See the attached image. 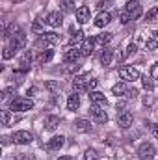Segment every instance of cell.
<instances>
[{"mask_svg":"<svg viewBox=\"0 0 158 160\" xmlns=\"http://www.w3.org/2000/svg\"><path fill=\"white\" fill-rule=\"evenodd\" d=\"M32 108H34V102L28 97H15L9 104V110H13V112H28Z\"/></svg>","mask_w":158,"mask_h":160,"instance_id":"6da1fadb","label":"cell"},{"mask_svg":"<svg viewBox=\"0 0 158 160\" xmlns=\"http://www.w3.org/2000/svg\"><path fill=\"white\" fill-rule=\"evenodd\" d=\"M119 77L125 80V82H134V80H140V78H141L140 71H138V69H134V67H128V65L119 69Z\"/></svg>","mask_w":158,"mask_h":160,"instance_id":"7a4b0ae2","label":"cell"},{"mask_svg":"<svg viewBox=\"0 0 158 160\" xmlns=\"http://www.w3.org/2000/svg\"><path fill=\"white\" fill-rule=\"evenodd\" d=\"M155 155H156V149H155V145H151V143H143V145L138 149L140 160H153Z\"/></svg>","mask_w":158,"mask_h":160,"instance_id":"3957f363","label":"cell"},{"mask_svg":"<svg viewBox=\"0 0 158 160\" xmlns=\"http://www.w3.org/2000/svg\"><path fill=\"white\" fill-rule=\"evenodd\" d=\"M89 114H91V118L97 121V123H102V125H104V123L108 121V114H106V112H104L99 104H91Z\"/></svg>","mask_w":158,"mask_h":160,"instance_id":"277c9868","label":"cell"},{"mask_svg":"<svg viewBox=\"0 0 158 160\" xmlns=\"http://www.w3.org/2000/svg\"><path fill=\"white\" fill-rule=\"evenodd\" d=\"M125 11L132 17V19H138L141 15V4L138 0H128L126 6H125Z\"/></svg>","mask_w":158,"mask_h":160,"instance_id":"5b68a950","label":"cell"},{"mask_svg":"<svg viewBox=\"0 0 158 160\" xmlns=\"http://www.w3.org/2000/svg\"><path fill=\"white\" fill-rule=\"evenodd\" d=\"M32 134L28 132V130H17L15 134H13V142L15 143H19V145H28V143H32Z\"/></svg>","mask_w":158,"mask_h":160,"instance_id":"8992f818","label":"cell"},{"mask_svg":"<svg viewBox=\"0 0 158 160\" xmlns=\"http://www.w3.org/2000/svg\"><path fill=\"white\" fill-rule=\"evenodd\" d=\"M9 47H11L13 50H21V48H24V47H26V36H24L22 32H17V34L9 39Z\"/></svg>","mask_w":158,"mask_h":160,"instance_id":"52a82bcc","label":"cell"},{"mask_svg":"<svg viewBox=\"0 0 158 160\" xmlns=\"http://www.w3.org/2000/svg\"><path fill=\"white\" fill-rule=\"evenodd\" d=\"M47 22H48L52 28H60V26L63 24V13H60V11H50V13L47 15Z\"/></svg>","mask_w":158,"mask_h":160,"instance_id":"ba28073f","label":"cell"},{"mask_svg":"<svg viewBox=\"0 0 158 160\" xmlns=\"http://www.w3.org/2000/svg\"><path fill=\"white\" fill-rule=\"evenodd\" d=\"M80 56H82V52H80V48H77V47H69L63 52V60L67 63H77V60H78Z\"/></svg>","mask_w":158,"mask_h":160,"instance_id":"9c48e42d","label":"cell"},{"mask_svg":"<svg viewBox=\"0 0 158 160\" xmlns=\"http://www.w3.org/2000/svg\"><path fill=\"white\" fill-rule=\"evenodd\" d=\"M77 21H78L80 24H86V22H89V19H91V11H89V8L87 6H80L77 8Z\"/></svg>","mask_w":158,"mask_h":160,"instance_id":"30bf717a","label":"cell"},{"mask_svg":"<svg viewBox=\"0 0 158 160\" xmlns=\"http://www.w3.org/2000/svg\"><path fill=\"white\" fill-rule=\"evenodd\" d=\"M132 121H134L132 114H130V112H126V110L117 114V125L121 127V128H128V127L132 125Z\"/></svg>","mask_w":158,"mask_h":160,"instance_id":"8fae6325","label":"cell"},{"mask_svg":"<svg viewBox=\"0 0 158 160\" xmlns=\"http://www.w3.org/2000/svg\"><path fill=\"white\" fill-rule=\"evenodd\" d=\"M89 101H91V104H99V106H106L108 104L104 93H101V91H89Z\"/></svg>","mask_w":158,"mask_h":160,"instance_id":"7c38bea8","label":"cell"},{"mask_svg":"<svg viewBox=\"0 0 158 160\" xmlns=\"http://www.w3.org/2000/svg\"><path fill=\"white\" fill-rule=\"evenodd\" d=\"M110 21H112L110 13H108V11H101V13L95 17V26H97V28H104L106 24H110Z\"/></svg>","mask_w":158,"mask_h":160,"instance_id":"4fadbf2b","label":"cell"},{"mask_svg":"<svg viewBox=\"0 0 158 160\" xmlns=\"http://www.w3.org/2000/svg\"><path fill=\"white\" fill-rule=\"evenodd\" d=\"M73 89H75V93L87 91V77H75V80H73Z\"/></svg>","mask_w":158,"mask_h":160,"instance_id":"5bb4252c","label":"cell"},{"mask_svg":"<svg viewBox=\"0 0 158 160\" xmlns=\"http://www.w3.org/2000/svg\"><path fill=\"white\" fill-rule=\"evenodd\" d=\"M112 58H114V48L104 47V48H102V52H101V63L106 67V65H110V63H112Z\"/></svg>","mask_w":158,"mask_h":160,"instance_id":"9a60e30c","label":"cell"},{"mask_svg":"<svg viewBox=\"0 0 158 160\" xmlns=\"http://www.w3.org/2000/svg\"><path fill=\"white\" fill-rule=\"evenodd\" d=\"M63 143H65V138H63V136H54V138L48 140V145H47V147H48L50 151H58L60 147H63Z\"/></svg>","mask_w":158,"mask_h":160,"instance_id":"2e32d148","label":"cell"},{"mask_svg":"<svg viewBox=\"0 0 158 160\" xmlns=\"http://www.w3.org/2000/svg\"><path fill=\"white\" fill-rule=\"evenodd\" d=\"M30 63H32V52H24L22 54V58H21V62H19V69L21 71H24V73H28L30 71Z\"/></svg>","mask_w":158,"mask_h":160,"instance_id":"e0dca14e","label":"cell"},{"mask_svg":"<svg viewBox=\"0 0 158 160\" xmlns=\"http://www.w3.org/2000/svg\"><path fill=\"white\" fill-rule=\"evenodd\" d=\"M93 47H95V39H84L82 43V47H80V52H82V56H91V52H93Z\"/></svg>","mask_w":158,"mask_h":160,"instance_id":"ac0fdd59","label":"cell"},{"mask_svg":"<svg viewBox=\"0 0 158 160\" xmlns=\"http://www.w3.org/2000/svg\"><path fill=\"white\" fill-rule=\"evenodd\" d=\"M41 39L43 41H47L48 45H58L60 41H62V38L56 34V32H45L43 36H41Z\"/></svg>","mask_w":158,"mask_h":160,"instance_id":"d6986e66","label":"cell"},{"mask_svg":"<svg viewBox=\"0 0 158 160\" xmlns=\"http://www.w3.org/2000/svg\"><path fill=\"white\" fill-rule=\"evenodd\" d=\"M78 108H80V97L77 93L69 95V99H67V110L75 112V110H78Z\"/></svg>","mask_w":158,"mask_h":160,"instance_id":"ffe728a7","label":"cell"},{"mask_svg":"<svg viewBox=\"0 0 158 160\" xmlns=\"http://www.w3.org/2000/svg\"><path fill=\"white\" fill-rule=\"evenodd\" d=\"M75 130H78V132H91V123L87 119H77L75 121Z\"/></svg>","mask_w":158,"mask_h":160,"instance_id":"44dd1931","label":"cell"},{"mask_svg":"<svg viewBox=\"0 0 158 160\" xmlns=\"http://www.w3.org/2000/svg\"><path fill=\"white\" fill-rule=\"evenodd\" d=\"M17 32H21L19 30V26L15 24V22H11V24H7L6 28H4V39H11Z\"/></svg>","mask_w":158,"mask_h":160,"instance_id":"7402d4cb","label":"cell"},{"mask_svg":"<svg viewBox=\"0 0 158 160\" xmlns=\"http://www.w3.org/2000/svg\"><path fill=\"white\" fill-rule=\"evenodd\" d=\"M58 125H60V118H58V116H48V118L45 119V128H47V130H54Z\"/></svg>","mask_w":158,"mask_h":160,"instance_id":"603a6c76","label":"cell"},{"mask_svg":"<svg viewBox=\"0 0 158 160\" xmlns=\"http://www.w3.org/2000/svg\"><path fill=\"white\" fill-rule=\"evenodd\" d=\"M112 38H114V34L112 32H104V34H99L97 38H95V43H99V45H106V43H110L112 41Z\"/></svg>","mask_w":158,"mask_h":160,"instance_id":"cb8c5ba5","label":"cell"},{"mask_svg":"<svg viewBox=\"0 0 158 160\" xmlns=\"http://www.w3.org/2000/svg\"><path fill=\"white\" fill-rule=\"evenodd\" d=\"M145 45H147V50H156L158 48V32H155V34L147 39Z\"/></svg>","mask_w":158,"mask_h":160,"instance_id":"d4e9b609","label":"cell"},{"mask_svg":"<svg viewBox=\"0 0 158 160\" xmlns=\"http://www.w3.org/2000/svg\"><path fill=\"white\" fill-rule=\"evenodd\" d=\"M126 89H128V88L125 86V82H117V84L112 88V93L119 97V95H125V93H126Z\"/></svg>","mask_w":158,"mask_h":160,"instance_id":"484cf974","label":"cell"},{"mask_svg":"<svg viewBox=\"0 0 158 160\" xmlns=\"http://www.w3.org/2000/svg\"><path fill=\"white\" fill-rule=\"evenodd\" d=\"M80 43H84V34L77 30V32H73V38H71V47H77Z\"/></svg>","mask_w":158,"mask_h":160,"instance_id":"4316f807","label":"cell"},{"mask_svg":"<svg viewBox=\"0 0 158 160\" xmlns=\"http://www.w3.org/2000/svg\"><path fill=\"white\" fill-rule=\"evenodd\" d=\"M62 11L63 13H73L75 11V2L73 0H63L62 2Z\"/></svg>","mask_w":158,"mask_h":160,"instance_id":"83f0119b","label":"cell"},{"mask_svg":"<svg viewBox=\"0 0 158 160\" xmlns=\"http://www.w3.org/2000/svg\"><path fill=\"white\" fill-rule=\"evenodd\" d=\"M54 58V50H43L39 54V62L41 63H47V62H50Z\"/></svg>","mask_w":158,"mask_h":160,"instance_id":"f1b7e54d","label":"cell"},{"mask_svg":"<svg viewBox=\"0 0 158 160\" xmlns=\"http://www.w3.org/2000/svg\"><path fill=\"white\" fill-rule=\"evenodd\" d=\"M141 84H143V88H145L147 91H153V88H155L153 77H151V78H149V77H141Z\"/></svg>","mask_w":158,"mask_h":160,"instance_id":"f546056e","label":"cell"},{"mask_svg":"<svg viewBox=\"0 0 158 160\" xmlns=\"http://www.w3.org/2000/svg\"><path fill=\"white\" fill-rule=\"evenodd\" d=\"M84 160H99L97 151H95V149H86V153H84Z\"/></svg>","mask_w":158,"mask_h":160,"instance_id":"4dcf8cb0","label":"cell"},{"mask_svg":"<svg viewBox=\"0 0 158 160\" xmlns=\"http://www.w3.org/2000/svg\"><path fill=\"white\" fill-rule=\"evenodd\" d=\"M32 32H34V34H41V36L45 34V30H43V24H41L39 19H37V21H36V22L32 24Z\"/></svg>","mask_w":158,"mask_h":160,"instance_id":"1f68e13d","label":"cell"},{"mask_svg":"<svg viewBox=\"0 0 158 160\" xmlns=\"http://www.w3.org/2000/svg\"><path fill=\"white\" fill-rule=\"evenodd\" d=\"M0 119H2V125H9V121H11V114H9L7 110H2Z\"/></svg>","mask_w":158,"mask_h":160,"instance_id":"d6a6232c","label":"cell"},{"mask_svg":"<svg viewBox=\"0 0 158 160\" xmlns=\"http://www.w3.org/2000/svg\"><path fill=\"white\" fill-rule=\"evenodd\" d=\"M13 54H15V52H13V48H11L9 45H7V47H4V52H2L4 60H9V58H13Z\"/></svg>","mask_w":158,"mask_h":160,"instance_id":"836d02e7","label":"cell"},{"mask_svg":"<svg viewBox=\"0 0 158 160\" xmlns=\"http://www.w3.org/2000/svg\"><path fill=\"white\" fill-rule=\"evenodd\" d=\"M119 21H121V22H123V24H128V22H130V21H132V17H130V15H128V13H126V11H123V13H121V15H119Z\"/></svg>","mask_w":158,"mask_h":160,"instance_id":"e575fe53","label":"cell"},{"mask_svg":"<svg viewBox=\"0 0 158 160\" xmlns=\"http://www.w3.org/2000/svg\"><path fill=\"white\" fill-rule=\"evenodd\" d=\"M125 97H126V99H136V97H138V89H136V88H130V89H126Z\"/></svg>","mask_w":158,"mask_h":160,"instance_id":"d590c367","label":"cell"},{"mask_svg":"<svg viewBox=\"0 0 158 160\" xmlns=\"http://www.w3.org/2000/svg\"><path fill=\"white\" fill-rule=\"evenodd\" d=\"M47 89L48 91H58L60 89V84L58 82H47Z\"/></svg>","mask_w":158,"mask_h":160,"instance_id":"8d00e7d4","label":"cell"},{"mask_svg":"<svg viewBox=\"0 0 158 160\" xmlns=\"http://www.w3.org/2000/svg\"><path fill=\"white\" fill-rule=\"evenodd\" d=\"M97 86H99V80H95V78L87 80V91H93V89H95Z\"/></svg>","mask_w":158,"mask_h":160,"instance_id":"74e56055","label":"cell"},{"mask_svg":"<svg viewBox=\"0 0 158 160\" xmlns=\"http://www.w3.org/2000/svg\"><path fill=\"white\" fill-rule=\"evenodd\" d=\"M13 91H15V88H6V89L0 93V99H6V97H7V95H11Z\"/></svg>","mask_w":158,"mask_h":160,"instance_id":"f35d334b","label":"cell"},{"mask_svg":"<svg viewBox=\"0 0 158 160\" xmlns=\"http://www.w3.org/2000/svg\"><path fill=\"white\" fill-rule=\"evenodd\" d=\"M132 52H136V43H130V45H128V48H126L125 56H128V54H132Z\"/></svg>","mask_w":158,"mask_h":160,"instance_id":"ab89813d","label":"cell"},{"mask_svg":"<svg viewBox=\"0 0 158 160\" xmlns=\"http://www.w3.org/2000/svg\"><path fill=\"white\" fill-rule=\"evenodd\" d=\"M151 77H153V78H158V63H155V65L151 67Z\"/></svg>","mask_w":158,"mask_h":160,"instance_id":"60d3db41","label":"cell"},{"mask_svg":"<svg viewBox=\"0 0 158 160\" xmlns=\"http://www.w3.org/2000/svg\"><path fill=\"white\" fill-rule=\"evenodd\" d=\"M77 71H80V65H78V63H71V67H69V73H77Z\"/></svg>","mask_w":158,"mask_h":160,"instance_id":"b9f144b4","label":"cell"},{"mask_svg":"<svg viewBox=\"0 0 158 160\" xmlns=\"http://www.w3.org/2000/svg\"><path fill=\"white\" fill-rule=\"evenodd\" d=\"M151 132H153V136L158 140V125H153V127H151Z\"/></svg>","mask_w":158,"mask_h":160,"instance_id":"7bdbcfd3","label":"cell"},{"mask_svg":"<svg viewBox=\"0 0 158 160\" xmlns=\"http://www.w3.org/2000/svg\"><path fill=\"white\" fill-rule=\"evenodd\" d=\"M125 106H126V102H125V101H121V102H117V112H119V110H121V112H125V110H123Z\"/></svg>","mask_w":158,"mask_h":160,"instance_id":"ee69618b","label":"cell"},{"mask_svg":"<svg viewBox=\"0 0 158 160\" xmlns=\"http://www.w3.org/2000/svg\"><path fill=\"white\" fill-rule=\"evenodd\" d=\"M110 2H112V0H101V2H99V8H108L106 4H110Z\"/></svg>","mask_w":158,"mask_h":160,"instance_id":"f6af8a7d","label":"cell"},{"mask_svg":"<svg viewBox=\"0 0 158 160\" xmlns=\"http://www.w3.org/2000/svg\"><path fill=\"white\" fill-rule=\"evenodd\" d=\"M22 160H37L34 155H22Z\"/></svg>","mask_w":158,"mask_h":160,"instance_id":"bcb514c9","label":"cell"},{"mask_svg":"<svg viewBox=\"0 0 158 160\" xmlns=\"http://www.w3.org/2000/svg\"><path fill=\"white\" fill-rule=\"evenodd\" d=\"M155 15H156V13H155V9H153V11H151V13H147V21H151V19H153V17H155Z\"/></svg>","mask_w":158,"mask_h":160,"instance_id":"7dc6e473","label":"cell"},{"mask_svg":"<svg viewBox=\"0 0 158 160\" xmlns=\"http://www.w3.org/2000/svg\"><path fill=\"white\" fill-rule=\"evenodd\" d=\"M58 160H75L73 157H69V155H65V157H60Z\"/></svg>","mask_w":158,"mask_h":160,"instance_id":"c3c4849f","label":"cell"},{"mask_svg":"<svg viewBox=\"0 0 158 160\" xmlns=\"http://www.w3.org/2000/svg\"><path fill=\"white\" fill-rule=\"evenodd\" d=\"M13 2H15V4H17V2H22V0H13Z\"/></svg>","mask_w":158,"mask_h":160,"instance_id":"681fc988","label":"cell"},{"mask_svg":"<svg viewBox=\"0 0 158 160\" xmlns=\"http://www.w3.org/2000/svg\"><path fill=\"white\" fill-rule=\"evenodd\" d=\"M155 13H156V15H158V8H156V9H155Z\"/></svg>","mask_w":158,"mask_h":160,"instance_id":"f907efd6","label":"cell"}]
</instances>
